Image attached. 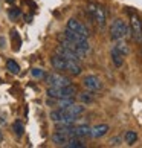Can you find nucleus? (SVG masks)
I'll return each mask as SVG.
<instances>
[{"label": "nucleus", "mask_w": 142, "mask_h": 148, "mask_svg": "<svg viewBox=\"0 0 142 148\" xmlns=\"http://www.w3.org/2000/svg\"><path fill=\"white\" fill-rule=\"evenodd\" d=\"M121 142H122L121 136H115V138L110 140V145H112V147H119V145H121Z\"/></svg>", "instance_id": "24"}, {"label": "nucleus", "mask_w": 142, "mask_h": 148, "mask_svg": "<svg viewBox=\"0 0 142 148\" xmlns=\"http://www.w3.org/2000/svg\"><path fill=\"white\" fill-rule=\"evenodd\" d=\"M2 139H3V134H2V130H0V142H2Z\"/></svg>", "instance_id": "26"}, {"label": "nucleus", "mask_w": 142, "mask_h": 148, "mask_svg": "<svg viewBox=\"0 0 142 148\" xmlns=\"http://www.w3.org/2000/svg\"><path fill=\"white\" fill-rule=\"evenodd\" d=\"M124 140H125V144L127 145H133L136 140H138V133L133 130H128V131H125V134H124Z\"/></svg>", "instance_id": "19"}, {"label": "nucleus", "mask_w": 142, "mask_h": 148, "mask_svg": "<svg viewBox=\"0 0 142 148\" xmlns=\"http://www.w3.org/2000/svg\"><path fill=\"white\" fill-rule=\"evenodd\" d=\"M6 2H8V3H14V2H15V0H6Z\"/></svg>", "instance_id": "27"}, {"label": "nucleus", "mask_w": 142, "mask_h": 148, "mask_svg": "<svg viewBox=\"0 0 142 148\" xmlns=\"http://www.w3.org/2000/svg\"><path fill=\"white\" fill-rule=\"evenodd\" d=\"M141 43H142V41H141ZM141 51H142V47H141Z\"/></svg>", "instance_id": "28"}, {"label": "nucleus", "mask_w": 142, "mask_h": 148, "mask_svg": "<svg viewBox=\"0 0 142 148\" xmlns=\"http://www.w3.org/2000/svg\"><path fill=\"white\" fill-rule=\"evenodd\" d=\"M66 28L70 29V31H73V32H76V34L86 37V38H89V35H90L89 28H87L86 25H83L81 21H78L76 18H69L67 23H66Z\"/></svg>", "instance_id": "8"}, {"label": "nucleus", "mask_w": 142, "mask_h": 148, "mask_svg": "<svg viewBox=\"0 0 142 148\" xmlns=\"http://www.w3.org/2000/svg\"><path fill=\"white\" fill-rule=\"evenodd\" d=\"M73 138H87V136H90V127L89 125H80V127H73V131H72Z\"/></svg>", "instance_id": "15"}, {"label": "nucleus", "mask_w": 142, "mask_h": 148, "mask_svg": "<svg viewBox=\"0 0 142 148\" xmlns=\"http://www.w3.org/2000/svg\"><path fill=\"white\" fill-rule=\"evenodd\" d=\"M12 128H14V133H15V136H23V131H25V127H23V122H21L20 119H17L15 122L12 124Z\"/></svg>", "instance_id": "21"}, {"label": "nucleus", "mask_w": 142, "mask_h": 148, "mask_svg": "<svg viewBox=\"0 0 142 148\" xmlns=\"http://www.w3.org/2000/svg\"><path fill=\"white\" fill-rule=\"evenodd\" d=\"M115 49H116L118 52H121L124 57H127L128 55V46H127V43H125L124 40H118V41H115V46H113Z\"/></svg>", "instance_id": "18"}, {"label": "nucleus", "mask_w": 142, "mask_h": 148, "mask_svg": "<svg viewBox=\"0 0 142 148\" xmlns=\"http://www.w3.org/2000/svg\"><path fill=\"white\" fill-rule=\"evenodd\" d=\"M130 35L134 41H142V21L138 17V14L130 15Z\"/></svg>", "instance_id": "5"}, {"label": "nucleus", "mask_w": 142, "mask_h": 148, "mask_svg": "<svg viewBox=\"0 0 142 148\" xmlns=\"http://www.w3.org/2000/svg\"><path fill=\"white\" fill-rule=\"evenodd\" d=\"M108 130H110V127H108L107 124H98L95 127H90V138L99 139V138H102V136H106L108 133Z\"/></svg>", "instance_id": "11"}, {"label": "nucleus", "mask_w": 142, "mask_h": 148, "mask_svg": "<svg viewBox=\"0 0 142 148\" xmlns=\"http://www.w3.org/2000/svg\"><path fill=\"white\" fill-rule=\"evenodd\" d=\"M66 110L70 113V114H75V116H80V114H83L86 112V107H84V104H72V106H69Z\"/></svg>", "instance_id": "17"}, {"label": "nucleus", "mask_w": 142, "mask_h": 148, "mask_svg": "<svg viewBox=\"0 0 142 148\" xmlns=\"http://www.w3.org/2000/svg\"><path fill=\"white\" fill-rule=\"evenodd\" d=\"M78 99L81 101V104H92L95 101V92L92 90H86L78 93Z\"/></svg>", "instance_id": "16"}, {"label": "nucleus", "mask_w": 142, "mask_h": 148, "mask_svg": "<svg viewBox=\"0 0 142 148\" xmlns=\"http://www.w3.org/2000/svg\"><path fill=\"white\" fill-rule=\"evenodd\" d=\"M8 15H9V18H17L20 15V9L19 8H11L8 11Z\"/></svg>", "instance_id": "23"}, {"label": "nucleus", "mask_w": 142, "mask_h": 148, "mask_svg": "<svg viewBox=\"0 0 142 148\" xmlns=\"http://www.w3.org/2000/svg\"><path fill=\"white\" fill-rule=\"evenodd\" d=\"M5 46H6V40L3 37H0V49H3Z\"/></svg>", "instance_id": "25"}, {"label": "nucleus", "mask_w": 142, "mask_h": 148, "mask_svg": "<svg viewBox=\"0 0 142 148\" xmlns=\"http://www.w3.org/2000/svg\"><path fill=\"white\" fill-rule=\"evenodd\" d=\"M66 72L73 75V76H78V75H81V72H83V67H81V64L78 61H70V60H67Z\"/></svg>", "instance_id": "13"}, {"label": "nucleus", "mask_w": 142, "mask_h": 148, "mask_svg": "<svg viewBox=\"0 0 142 148\" xmlns=\"http://www.w3.org/2000/svg\"><path fill=\"white\" fill-rule=\"evenodd\" d=\"M87 12L90 14V17L93 18L101 28H104L106 23H107V14H106V9L99 6V5H95V3H89L87 5Z\"/></svg>", "instance_id": "4"}, {"label": "nucleus", "mask_w": 142, "mask_h": 148, "mask_svg": "<svg viewBox=\"0 0 142 148\" xmlns=\"http://www.w3.org/2000/svg\"><path fill=\"white\" fill-rule=\"evenodd\" d=\"M47 98H54V99H61V98H73L76 95V87L73 84L63 86V87H55L49 86L46 89Z\"/></svg>", "instance_id": "2"}, {"label": "nucleus", "mask_w": 142, "mask_h": 148, "mask_svg": "<svg viewBox=\"0 0 142 148\" xmlns=\"http://www.w3.org/2000/svg\"><path fill=\"white\" fill-rule=\"evenodd\" d=\"M51 66L58 72H66V67H67V60L63 58L61 55L58 53H54L51 57Z\"/></svg>", "instance_id": "10"}, {"label": "nucleus", "mask_w": 142, "mask_h": 148, "mask_svg": "<svg viewBox=\"0 0 142 148\" xmlns=\"http://www.w3.org/2000/svg\"><path fill=\"white\" fill-rule=\"evenodd\" d=\"M69 139H70V136L67 133H63V131H55V133L52 134V142L58 147H63Z\"/></svg>", "instance_id": "12"}, {"label": "nucleus", "mask_w": 142, "mask_h": 148, "mask_svg": "<svg viewBox=\"0 0 142 148\" xmlns=\"http://www.w3.org/2000/svg\"><path fill=\"white\" fill-rule=\"evenodd\" d=\"M130 35V26L125 23L124 20L121 18H116L110 25V38L113 41H118V40H124Z\"/></svg>", "instance_id": "3"}, {"label": "nucleus", "mask_w": 142, "mask_h": 148, "mask_svg": "<svg viewBox=\"0 0 142 148\" xmlns=\"http://www.w3.org/2000/svg\"><path fill=\"white\" fill-rule=\"evenodd\" d=\"M110 57H112V63H113V66L115 67H122V64H124V55L121 52H118L115 47H112L110 49Z\"/></svg>", "instance_id": "14"}, {"label": "nucleus", "mask_w": 142, "mask_h": 148, "mask_svg": "<svg viewBox=\"0 0 142 148\" xmlns=\"http://www.w3.org/2000/svg\"><path fill=\"white\" fill-rule=\"evenodd\" d=\"M55 53H58V55H61L63 58H66V60H70V61H83V57L80 55L78 52H75L73 49H70V47H66V46H63V45H58L55 47Z\"/></svg>", "instance_id": "7"}, {"label": "nucleus", "mask_w": 142, "mask_h": 148, "mask_svg": "<svg viewBox=\"0 0 142 148\" xmlns=\"http://www.w3.org/2000/svg\"><path fill=\"white\" fill-rule=\"evenodd\" d=\"M83 86L86 90H92V92H99L102 90V81L95 75H87L83 79Z\"/></svg>", "instance_id": "9"}, {"label": "nucleus", "mask_w": 142, "mask_h": 148, "mask_svg": "<svg viewBox=\"0 0 142 148\" xmlns=\"http://www.w3.org/2000/svg\"><path fill=\"white\" fill-rule=\"evenodd\" d=\"M31 73H32V76H35V78H45V76H46L45 70H41V69H38V67H34Z\"/></svg>", "instance_id": "22"}, {"label": "nucleus", "mask_w": 142, "mask_h": 148, "mask_svg": "<svg viewBox=\"0 0 142 148\" xmlns=\"http://www.w3.org/2000/svg\"><path fill=\"white\" fill-rule=\"evenodd\" d=\"M46 78V83L49 86H55V87H63V86H69L72 84V81H70V78H67V76L61 75L60 72H54V73H49L45 76Z\"/></svg>", "instance_id": "6"}, {"label": "nucleus", "mask_w": 142, "mask_h": 148, "mask_svg": "<svg viewBox=\"0 0 142 148\" xmlns=\"http://www.w3.org/2000/svg\"><path fill=\"white\" fill-rule=\"evenodd\" d=\"M6 69L9 70L11 73H14V75H17L20 72V66L17 64V61H14V60H8L6 61Z\"/></svg>", "instance_id": "20"}, {"label": "nucleus", "mask_w": 142, "mask_h": 148, "mask_svg": "<svg viewBox=\"0 0 142 148\" xmlns=\"http://www.w3.org/2000/svg\"><path fill=\"white\" fill-rule=\"evenodd\" d=\"M61 37H63V38H66V40H69V41H72L73 45L78 47V51L83 53L84 57L90 52V45H89V41H87V38H86V37L80 35V34H76V32L70 31V29H67V28L64 29V32L61 34Z\"/></svg>", "instance_id": "1"}]
</instances>
